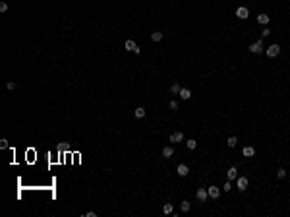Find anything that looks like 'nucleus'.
<instances>
[{
	"label": "nucleus",
	"instance_id": "f257e3e1",
	"mask_svg": "<svg viewBox=\"0 0 290 217\" xmlns=\"http://www.w3.org/2000/svg\"><path fill=\"white\" fill-rule=\"evenodd\" d=\"M124 49L126 50H130V52H139V47H137V45H135V41H132V39H128V41H126V43H124Z\"/></svg>",
	"mask_w": 290,
	"mask_h": 217
},
{
	"label": "nucleus",
	"instance_id": "f03ea898",
	"mask_svg": "<svg viewBox=\"0 0 290 217\" xmlns=\"http://www.w3.org/2000/svg\"><path fill=\"white\" fill-rule=\"evenodd\" d=\"M279 52H280V47H279V45H271V47L267 49V56H269V58H275Z\"/></svg>",
	"mask_w": 290,
	"mask_h": 217
},
{
	"label": "nucleus",
	"instance_id": "7ed1b4c3",
	"mask_svg": "<svg viewBox=\"0 0 290 217\" xmlns=\"http://www.w3.org/2000/svg\"><path fill=\"white\" fill-rule=\"evenodd\" d=\"M176 173H178V176H188V173H190L188 165H184V163H180V165L176 167Z\"/></svg>",
	"mask_w": 290,
	"mask_h": 217
},
{
	"label": "nucleus",
	"instance_id": "20e7f679",
	"mask_svg": "<svg viewBox=\"0 0 290 217\" xmlns=\"http://www.w3.org/2000/svg\"><path fill=\"white\" fill-rule=\"evenodd\" d=\"M250 50H252L253 54H259L261 50H263V45H261V41H255V43L250 45Z\"/></svg>",
	"mask_w": 290,
	"mask_h": 217
},
{
	"label": "nucleus",
	"instance_id": "39448f33",
	"mask_svg": "<svg viewBox=\"0 0 290 217\" xmlns=\"http://www.w3.org/2000/svg\"><path fill=\"white\" fill-rule=\"evenodd\" d=\"M236 16L240 18V20H247V16H250V10L242 6V8H238V10H236Z\"/></svg>",
	"mask_w": 290,
	"mask_h": 217
},
{
	"label": "nucleus",
	"instance_id": "423d86ee",
	"mask_svg": "<svg viewBox=\"0 0 290 217\" xmlns=\"http://www.w3.org/2000/svg\"><path fill=\"white\" fill-rule=\"evenodd\" d=\"M195 196H197L199 202H205V200H207V196H209V192H207L205 188H197V194H195Z\"/></svg>",
	"mask_w": 290,
	"mask_h": 217
},
{
	"label": "nucleus",
	"instance_id": "0eeeda50",
	"mask_svg": "<svg viewBox=\"0 0 290 217\" xmlns=\"http://www.w3.org/2000/svg\"><path fill=\"white\" fill-rule=\"evenodd\" d=\"M207 192H209V196H211V198H213V200H215V198H219V196H220V190L217 188V186H209V188H207Z\"/></svg>",
	"mask_w": 290,
	"mask_h": 217
},
{
	"label": "nucleus",
	"instance_id": "6e6552de",
	"mask_svg": "<svg viewBox=\"0 0 290 217\" xmlns=\"http://www.w3.org/2000/svg\"><path fill=\"white\" fill-rule=\"evenodd\" d=\"M226 176H228V180L238 178V169H236V167H230L228 171H226Z\"/></svg>",
	"mask_w": 290,
	"mask_h": 217
},
{
	"label": "nucleus",
	"instance_id": "1a4fd4ad",
	"mask_svg": "<svg viewBox=\"0 0 290 217\" xmlns=\"http://www.w3.org/2000/svg\"><path fill=\"white\" fill-rule=\"evenodd\" d=\"M238 188H240L242 192L247 188V178H246V176H238Z\"/></svg>",
	"mask_w": 290,
	"mask_h": 217
},
{
	"label": "nucleus",
	"instance_id": "9d476101",
	"mask_svg": "<svg viewBox=\"0 0 290 217\" xmlns=\"http://www.w3.org/2000/svg\"><path fill=\"white\" fill-rule=\"evenodd\" d=\"M242 155H244V157H253V155H255V149H253L252 146H247V147H244Z\"/></svg>",
	"mask_w": 290,
	"mask_h": 217
},
{
	"label": "nucleus",
	"instance_id": "9b49d317",
	"mask_svg": "<svg viewBox=\"0 0 290 217\" xmlns=\"http://www.w3.org/2000/svg\"><path fill=\"white\" fill-rule=\"evenodd\" d=\"M182 140H184L182 132H174V134L170 136V141H174V144H178V141H182Z\"/></svg>",
	"mask_w": 290,
	"mask_h": 217
},
{
	"label": "nucleus",
	"instance_id": "f8f14e48",
	"mask_svg": "<svg viewBox=\"0 0 290 217\" xmlns=\"http://www.w3.org/2000/svg\"><path fill=\"white\" fill-rule=\"evenodd\" d=\"M178 95H180V97H182V99H190V97H192V91H190L188 87H182V89H180V93H178Z\"/></svg>",
	"mask_w": 290,
	"mask_h": 217
},
{
	"label": "nucleus",
	"instance_id": "ddd939ff",
	"mask_svg": "<svg viewBox=\"0 0 290 217\" xmlns=\"http://www.w3.org/2000/svg\"><path fill=\"white\" fill-rule=\"evenodd\" d=\"M269 20H271V18H269L267 14H259V16H257V22H259V23H263V25H267Z\"/></svg>",
	"mask_w": 290,
	"mask_h": 217
},
{
	"label": "nucleus",
	"instance_id": "4468645a",
	"mask_svg": "<svg viewBox=\"0 0 290 217\" xmlns=\"http://www.w3.org/2000/svg\"><path fill=\"white\" fill-rule=\"evenodd\" d=\"M172 155H174V149H172V147H162V157H172Z\"/></svg>",
	"mask_w": 290,
	"mask_h": 217
},
{
	"label": "nucleus",
	"instance_id": "2eb2a0df",
	"mask_svg": "<svg viewBox=\"0 0 290 217\" xmlns=\"http://www.w3.org/2000/svg\"><path fill=\"white\" fill-rule=\"evenodd\" d=\"M145 116V108L143 107H137L135 108V118H143Z\"/></svg>",
	"mask_w": 290,
	"mask_h": 217
},
{
	"label": "nucleus",
	"instance_id": "dca6fc26",
	"mask_svg": "<svg viewBox=\"0 0 290 217\" xmlns=\"http://www.w3.org/2000/svg\"><path fill=\"white\" fill-rule=\"evenodd\" d=\"M151 39H153L155 43H159V41H161V39H162V33H161V31H153V35H151Z\"/></svg>",
	"mask_w": 290,
	"mask_h": 217
},
{
	"label": "nucleus",
	"instance_id": "f3484780",
	"mask_svg": "<svg viewBox=\"0 0 290 217\" xmlns=\"http://www.w3.org/2000/svg\"><path fill=\"white\" fill-rule=\"evenodd\" d=\"M172 209H174V207H172V204H165V206H162V213H165V215L172 213Z\"/></svg>",
	"mask_w": 290,
	"mask_h": 217
},
{
	"label": "nucleus",
	"instance_id": "a211bd4d",
	"mask_svg": "<svg viewBox=\"0 0 290 217\" xmlns=\"http://www.w3.org/2000/svg\"><path fill=\"white\" fill-rule=\"evenodd\" d=\"M68 149H70V144H66V141L58 144V151H68Z\"/></svg>",
	"mask_w": 290,
	"mask_h": 217
},
{
	"label": "nucleus",
	"instance_id": "6ab92c4d",
	"mask_svg": "<svg viewBox=\"0 0 290 217\" xmlns=\"http://www.w3.org/2000/svg\"><path fill=\"white\" fill-rule=\"evenodd\" d=\"M236 144H238V138H236V136H230V138H228V146L234 147Z\"/></svg>",
	"mask_w": 290,
	"mask_h": 217
},
{
	"label": "nucleus",
	"instance_id": "aec40b11",
	"mask_svg": "<svg viewBox=\"0 0 290 217\" xmlns=\"http://www.w3.org/2000/svg\"><path fill=\"white\" fill-rule=\"evenodd\" d=\"M180 89H182V87L178 85V83H172V85H170V91L172 93H180Z\"/></svg>",
	"mask_w": 290,
	"mask_h": 217
},
{
	"label": "nucleus",
	"instance_id": "412c9836",
	"mask_svg": "<svg viewBox=\"0 0 290 217\" xmlns=\"http://www.w3.org/2000/svg\"><path fill=\"white\" fill-rule=\"evenodd\" d=\"M188 147L190 149H195V147H197V141L195 140H188Z\"/></svg>",
	"mask_w": 290,
	"mask_h": 217
},
{
	"label": "nucleus",
	"instance_id": "4be33fe9",
	"mask_svg": "<svg viewBox=\"0 0 290 217\" xmlns=\"http://www.w3.org/2000/svg\"><path fill=\"white\" fill-rule=\"evenodd\" d=\"M182 211H190V202H182Z\"/></svg>",
	"mask_w": 290,
	"mask_h": 217
},
{
	"label": "nucleus",
	"instance_id": "5701e85b",
	"mask_svg": "<svg viewBox=\"0 0 290 217\" xmlns=\"http://www.w3.org/2000/svg\"><path fill=\"white\" fill-rule=\"evenodd\" d=\"M168 107H170V111H178V103H176V101H170Z\"/></svg>",
	"mask_w": 290,
	"mask_h": 217
},
{
	"label": "nucleus",
	"instance_id": "b1692460",
	"mask_svg": "<svg viewBox=\"0 0 290 217\" xmlns=\"http://www.w3.org/2000/svg\"><path fill=\"white\" fill-rule=\"evenodd\" d=\"M277 174H279V178H284V176H286V171H284V169H279V171H277Z\"/></svg>",
	"mask_w": 290,
	"mask_h": 217
},
{
	"label": "nucleus",
	"instance_id": "393cba45",
	"mask_svg": "<svg viewBox=\"0 0 290 217\" xmlns=\"http://www.w3.org/2000/svg\"><path fill=\"white\" fill-rule=\"evenodd\" d=\"M222 188H224V190H226V192H228V190H230V188H232V184H230V180H226V182H224V186H222Z\"/></svg>",
	"mask_w": 290,
	"mask_h": 217
},
{
	"label": "nucleus",
	"instance_id": "a878e982",
	"mask_svg": "<svg viewBox=\"0 0 290 217\" xmlns=\"http://www.w3.org/2000/svg\"><path fill=\"white\" fill-rule=\"evenodd\" d=\"M0 12H8V4H6V2L0 4Z\"/></svg>",
	"mask_w": 290,
	"mask_h": 217
},
{
	"label": "nucleus",
	"instance_id": "bb28decb",
	"mask_svg": "<svg viewBox=\"0 0 290 217\" xmlns=\"http://www.w3.org/2000/svg\"><path fill=\"white\" fill-rule=\"evenodd\" d=\"M6 87H8V89H16V83H14V81H8Z\"/></svg>",
	"mask_w": 290,
	"mask_h": 217
},
{
	"label": "nucleus",
	"instance_id": "cd10ccee",
	"mask_svg": "<svg viewBox=\"0 0 290 217\" xmlns=\"http://www.w3.org/2000/svg\"><path fill=\"white\" fill-rule=\"evenodd\" d=\"M0 147H2V149H4V147H8V141L2 140V141H0Z\"/></svg>",
	"mask_w": 290,
	"mask_h": 217
},
{
	"label": "nucleus",
	"instance_id": "c85d7f7f",
	"mask_svg": "<svg viewBox=\"0 0 290 217\" xmlns=\"http://www.w3.org/2000/svg\"><path fill=\"white\" fill-rule=\"evenodd\" d=\"M85 217H97V213H95V211H87Z\"/></svg>",
	"mask_w": 290,
	"mask_h": 217
}]
</instances>
